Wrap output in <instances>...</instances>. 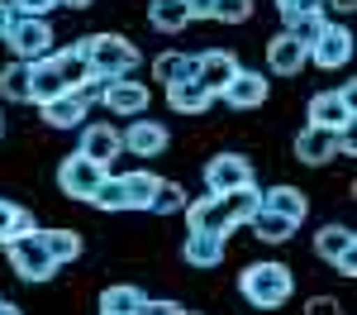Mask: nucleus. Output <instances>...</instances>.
<instances>
[{
	"label": "nucleus",
	"mask_w": 357,
	"mask_h": 315,
	"mask_svg": "<svg viewBox=\"0 0 357 315\" xmlns=\"http://www.w3.org/2000/svg\"><path fill=\"white\" fill-rule=\"evenodd\" d=\"M15 210H20L15 200L0 196V244H5V239H10V229H15Z\"/></svg>",
	"instance_id": "nucleus-39"
},
{
	"label": "nucleus",
	"mask_w": 357,
	"mask_h": 315,
	"mask_svg": "<svg viewBox=\"0 0 357 315\" xmlns=\"http://www.w3.org/2000/svg\"><path fill=\"white\" fill-rule=\"evenodd\" d=\"M333 139H338V134L319 129V124H305L291 148H296V158H301L305 168H324V163H333Z\"/></svg>",
	"instance_id": "nucleus-21"
},
{
	"label": "nucleus",
	"mask_w": 357,
	"mask_h": 315,
	"mask_svg": "<svg viewBox=\"0 0 357 315\" xmlns=\"http://www.w3.org/2000/svg\"><path fill=\"white\" fill-rule=\"evenodd\" d=\"M329 10H333V15H353L357 0H324V15H329Z\"/></svg>",
	"instance_id": "nucleus-41"
},
{
	"label": "nucleus",
	"mask_w": 357,
	"mask_h": 315,
	"mask_svg": "<svg viewBox=\"0 0 357 315\" xmlns=\"http://www.w3.org/2000/svg\"><path fill=\"white\" fill-rule=\"evenodd\" d=\"M0 315H24V306H15V301H5V296H0Z\"/></svg>",
	"instance_id": "nucleus-43"
},
{
	"label": "nucleus",
	"mask_w": 357,
	"mask_h": 315,
	"mask_svg": "<svg viewBox=\"0 0 357 315\" xmlns=\"http://www.w3.org/2000/svg\"><path fill=\"white\" fill-rule=\"evenodd\" d=\"M224 205H229V215H234V229L248 225L252 210L262 205V186H257V182H252V186H234V191H224Z\"/></svg>",
	"instance_id": "nucleus-30"
},
{
	"label": "nucleus",
	"mask_w": 357,
	"mask_h": 315,
	"mask_svg": "<svg viewBox=\"0 0 357 315\" xmlns=\"http://www.w3.org/2000/svg\"><path fill=\"white\" fill-rule=\"evenodd\" d=\"M86 110H91V105L82 101V91H62V96H53V101L38 105V115H43L48 129H82Z\"/></svg>",
	"instance_id": "nucleus-18"
},
{
	"label": "nucleus",
	"mask_w": 357,
	"mask_h": 315,
	"mask_svg": "<svg viewBox=\"0 0 357 315\" xmlns=\"http://www.w3.org/2000/svg\"><path fill=\"white\" fill-rule=\"evenodd\" d=\"M301 315H343V306H338V296H310Z\"/></svg>",
	"instance_id": "nucleus-37"
},
{
	"label": "nucleus",
	"mask_w": 357,
	"mask_h": 315,
	"mask_svg": "<svg viewBox=\"0 0 357 315\" xmlns=\"http://www.w3.org/2000/svg\"><path fill=\"white\" fill-rule=\"evenodd\" d=\"M33 229H38L33 210H29V205H20V210H15V229H10V239H20V234H33ZM10 239H5V244H10Z\"/></svg>",
	"instance_id": "nucleus-38"
},
{
	"label": "nucleus",
	"mask_w": 357,
	"mask_h": 315,
	"mask_svg": "<svg viewBox=\"0 0 357 315\" xmlns=\"http://www.w3.org/2000/svg\"><path fill=\"white\" fill-rule=\"evenodd\" d=\"M77 48L91 62V77L96 82H114V77H134L138 72V43H129L124 34H86L77 38Z\"/></svg>",
	"instance_id": "nucleus-2"
},
{
	"label": "nucleus",
	"mask_w": 357,
	"mask_h": 315,
	"mask_svg": "<svg viewBox=\"0 0 357 315\" xmlns=\"http://www.w3.org/2000/svg\"><path fill=\"white\" fill-rule=\"evenodd\" d=\"M220 96L229 101V105H234V110H257V105H267V96H272V82H267V72H248V67H238Z\"/></svg>",
	"instance_id": "nucleus-14"
},
{
	"label": "nucleus",
	"mask_w": 357,
	"mask_h": 315,
	"mask_svg": "<svg viewBox=\"0 0 357 315\" xmlns=\"http://www.w3.org/2000/svg\"><path fill=\"white\" fill-rule=\"evenodd\" d=\"M314 258L329 263L338 277H357V234H353V225H343V220L319 225L314 229Z\"/></svg>",
	"instance_id": "nucleus-5"
},
{
	"label": "nucleus",
	"mask_w": 357,
	"mask_h": 315,
	"mask_svg": "<svg viewBox=\"0 0 357 315\" xmlns=\"http://www.w3.org/2000/svg\"><path fill=\"white\" fill-rule=\"evenodd\" d=\"M305 67H310V53H305L286 29L267 38V77H301Z\"/></svg>",
	"instance_id": "nucleus-15"
},
{
	"label": "nucleus",
	"mask_w": 357,
	"mask_h": 315,
	"mask_svg": "<svg viewBox=\"0 0 357 315\" xmlns=\"http://www.w3.org/2000/svg\"><path fill=\"white\" fill-rule=\"evenodd\" d=\"M10 15H24V20H48V10H57V0H5Z\"/></svg>",
	"instance_id": "nucleus-35"
},
{
	"label": "nucleus",
	"mask_w": 357,
	"mask_h": 315,
	"mask_svg": "<svg viewBox=\"0 0 357 315\" xmlns=\"http://www.w3.org/2000/svg\"><path fill=\"white\" fill-rule=\"evenodd\" d=\"M195 57V82L205 86L210 96H220L224 86H229V77L238 72V57L229 53V48H205V53H191Z\"/></svg>",
	"instance_id": "nucleus-16"
},
{
	"label": "nucleus",
	"mask_w": 357,
	"mask_h": 315,
	"mask_svg": "<svg viewBox=\"0 0 357 315\" xmlns=\"http://www.w3.org/2000/svg\"><path fill=\"white\" fill-rule=\"evenodd\" d=\"M0 101L10 105H29V62H5L0 67Z\"/></svg>",
	"instance_id": "nucleus-28"
},
{
	"label": "nucleus",
	"mask_w": 357,
	"mask_h": 315,
	"mask_svg": "<svg viewBox=\"0 0 357 315\" xmlns=\"http://www.w3.org/2000/svg\"><path fill=\"white\" fill-rule=\"evenodd\" d=\"M238 296L257 311H281L291 296H296V272L291 263H276V258H262V263H248L238 272Z\"/></svg>",
	"instance_id": "nucleus-1"
},
{
	"label": "nucleus",
	"mask_w": 357,
	"mask_h": 315,
	"mask_svg": "<svg viewBox=\"0 0 357 315\" xmlns=\"http://www.w3.org/2000/svg\"><path fill=\"white\" fill-rule=\"evenodd\" d=\"M200 177H205V191H210V196H224V191H234V186H252V182H257V172H252V163H248L243 153H215V158L200 168Z\"/></svg>",
	"instance_id": "nucleus-9"
},
{
	"label": "nucleus",
	"mask_w": 357,
	"mask_h": 315,
	"mask_svg": "<svg viewBox=\"0 0 357 315\" xmlns=\"http://www.w3.org/2000/svg\"><path fill=\"white\" fill-rule=\"evenodd\" d=\"M310 62H314L319 72H338V67H348V62H353V29L338 24V20H329L324 34L310 43Z\"/></svg>",
	"instance_id": "nucleus-11"
},
{
	"label": "nucleus",
	"mask_w": 357,
	"mask_h": 315,
	"mask_svg": "<svg viewBox=\"0 0 357 315\" xmlns=\"http://www.w3.org/2000/svg\"><path fill=\"white\" fill-rule=\"evenodd\" d=\"M110 177V168H100L96 158H86V153H67L62 163H57V186H62V196L72 200H86L91 205V196L100 191V182Z\"/></svg>",
	"instance_id": "nucleus-8"
},
{
	"label": "nucleus",
	"mask_w": 357,
	"mask_h": 315,
	"mask_svg": "<svg viewBox=\"0 0 357 315\" xmlns=\"http://www.w3.org/2000/svg\"><path fill=\"white\" fill-rule=\"evenodd\" d=\"M100 105L114 119H138V115H148V105H153V91L143 82H134V77H114L100 91Z\"/></svg>",
	"instance_id": "nucleus-10"
},
{
	"label": "nucleus",
	"mask_w": 357,
	"mask_h": 315,
	"mask_svg": "<svg viewBox=\"0 0 357 315\" xmlns=\"http://www.w3.org/2000/svg\"><path fill=\"white\" fill-rule=\"evenodd\" d=\"M186 186L181 182H158V191H153V200H148V210L153 215H176V210H186Z\"/></svg>",
	"instance_id": "nucleus-31"
},
{
	"label": "nucleus",
	"mask_w": 357,
	"mask_h": 315,
	"mask_svg": "<svg viewBox=\"0 0 357 315\" xmlns=\"http://www.w3.org/2000/svg\"><path fill=\"white\" fill-rule=\"evenodd\" d=\"M57 5H67V10H91L96 0H57Z\"/></svg>",
	"instance_id": "nucleus-44"
},
{
	"label": "nucleus",
	"mask_w": 357,
	"mask_h": 315,
	"mask_svg": "<svg viewBox=\"0 0 357 315\" xmlns=\"http://www.w3.org/2000/svg\"><path fill=\"white\" fill-rule=\"evenodd\" d=\"M276 15H281V29L291 24V20H301V15H310V10H324V0H272Z\"/></svg>",
	"instance_id": "nucleus-34"
},
{
	"label": "nucleus",
	"mask_w": 357,
	"mask_h": 315,
	"mask_svg": "<svg viewBox=\"0 0 357 315\" xmlns=\"http://www.w3.org/2000/svg\"><path fill=\"white\" fill-rule=\"evenodd\" d=\"M162 91H167V105H172L176 115H205L210 105H215V96L195 82V77H186V82H172V86H162Z\"/></svg>",
	"instance_id": "nucleus-22"
},
{
	"label": "nucleus",
	"mask_w": 357,
	"mask_h": 315,
	"mask_svg": "<svg viewBox=\"0 0 357 315\" xmlns=\"http://www.w3.org/2000/svg\"><path fill=\"white\" fill-rule=\"evenodd\" d=\"M229 254V239L224 234H186V244H181V258H186V268H200V272H215Z\"/></svg>",
	"instance_id": "nucleus-19"
},
{
	"label": "nucleus",
	"mask_w": 357,
	"mask_h": 315,
	"mask_svg": "<svg viewBox=\"0 0 357 315\" xmlns=\"http://www.w3.org/2000/svg\"><path fill=\"white\" fill-rule=\"evenodd\" d=\"M248 229H252V239H262V244H286L291 234H296V225L291 220H281V215H272V210H252V220H248Z\"/></svg>",
	"instance_id": "nucleus-29"
},
{
	"label": "nucleus",
	"mask_w": 357,
	"mask_h": 315,
	"mask_svg": "<svg viewBox=\"0 0 357 315\" xmlns=\"http://www.w3.org/2000/svg\"><path fill=\"white\" fill-rule=\"evenodd\" d=\"M38 239H43V249H48V258H53L57 268H67V263H77V258L86 254V244H82V234L77 229H38Z\"/></svg>",
	"instance_id": "nucleus-25"
},
{
	"label": "nucleus",
	"mask_w": 357,
	"mask_h": 315,
	"mask_svg": "<svg viewBox=\"0 0 357 315\" xmlns=\"http://www.w3.org/2000/svg\"><path fill=\"white\" fill-rule=\"evenodd\" d=\"M53 67H57V77H62V86L67 91H77V86L91 82V62H86V53L77 48V43H67V48H53Z\"/></svg>",
	"instance_id": "nucleus-24"
},
{
	"label": "nucleus",
	"mask_w": 357,
	"mask_h": 315,
	"mask_svg": "<svg viewBox=\"0 0 357 315\" xmlns=\"http://www.w3.org/2000/svg\"><path fill=\"white\" fill-rule=\"evenodd\" d=\"M5 43H10V57L15 62H38V57H48L57 48V34L48 20H24V15H15L10 29H5Z\"/></svg>",
	"instance_id": "nucleus-7"
},
{
	"label": "nucleus",
	"mask_w": 357,
	"mask_h": 315,
	"mask_svg": "<svg viewBox=\"0 0 357 315\" xmlns=\"http://www.w3.org/2000/svg\"><path fill=\"white\" fill-rule=\"evenodd\" d=\"M310 124L329 129V134H353V119H357V82H343L338 91H314L310 96Z\"/></svg>",
	"instance_id": "nucleus-4"
},
{
	"label": "nucleus",
	"mask_w": 357,
	"mask_h": 315,
	"mask_svg": "<svg viewBox=\"0 0 357 315\" xmlns=\"http://www.w3.org/2000/svg\"><path fill=\"white\" fill-rule=\"evenodd\" d=\"M324 24H329V15H324V10H310V15H301V20H291V24H286V34H291L305 53H310V43L324 34Z\"/></svg>",
	"instance_id": "nucleus-32"
},
{
	"label": "nucleus",
	"mask_w": 357,
	"mask_h": 315,
	"mask_svg": "<svg viewBox=\"0 0 357 315\" xmlns=\"http://www.w3.org/2000/svg\"><path fill=\"white\" fill-rule=\"evenodd\" d=\"M215 24H248L252 20V0H215Z\"/></svg>",
	"instance_id": "nucleus-33"
},
{
	"label": "nucleus",
	"mask_w": 357,
	"mask_h": 315,
	"mask_svg": "<svg viewBox=\"0 0 357 315\" xmlns=\"http://www.w3.org/2000/svg\"><path fill=\"white\" fill-rule=\"evenodd\" d=\"M148 24L158 29V34H181V29L191 24V15H186L181 0H153L148 5Z\"/></svg>",
	"instance_id": "nucleus-27"
},
{
	"label": "nucleus",
	"mask_w": 357,
	"mask_h": 315,
	"mask_svg": "<svg viewBox=\"0 0 357 315\" xmlns=\"http://www.w3.org/2000/svg\"><path fill=\"white\" fill-rule=\"evenodd\" d=\"M138 315H200V311H186L181 301H153V296H148V301H143V311H138Z\"/></svg>",
	"instance_id": "nucleus-36"
},
{
	"label": "nucleus",
	"mask_w": 357,
	"mask_h": 315,
	"mask_svg": "<svg viewBox=\"0 0 357 315\" xmlns=\"http://www.w3.org/2000/svg\"><path fill=\"white\" fill-rule=\"evenodd\" d=\"M77 153H86V158H96L100 168H110L114 158L124 153V148H119V129H114L110 119H96V124H82V143H77Z\"/></svg>",
	"instance_id": "nucleus-17"
},
{
	"label": "nucleus",
	"mask_w": 357,
	"mask_h": 315,
	"mask_svg": "<svg viewBox=\"0 0 357 315\" xmlns=\"http://www.w3.org/2000/svg\"><path fill=\"white\" fill-rule=\"evenodd\" d=\"M0 134H5V119H0Z\"/></svg>",
	"instance_id": "nucleus-45"
},
{
	"label": "nucleus",
	"mask_w": 357,
	"mask_h": 315,
	"mask_svg": "<svg viewBox=\"0 0 357 315\" xmlns=\"http://www.w3.org/2000/svg\"><path fill=\"white\" fill-rule=\"evenodd\" d=\"M5 258H10V268H15L20 282H53L57 272H62L53 258H48L43 239H38V229H33V234H20V239H10V244H5Z\"/></svg>",
	"instance_id": "nucleus-6"
},
{
	"label": "nucleus",
	"mask_w": 357,
	"mask_h": 315,
	"mask_svg": "<svg viewBox=\"0 0 357 315\" xmlns=\"http://www.w3.org/2000/svg\"><path fill=\"white\" fill-rule=\"evenodd\" d=\"M186 234H224L229 239V229H234V215H229V205H224V196H191L186 200Z\"/></svg>",
	"instance_id": "nucleus-12"
},
{
	"label": "nucleus",
	"mask_w": 357,
	"mask_h": 315,
	"mask_svg": "<svg viewBox=\"0 0 357 315\" xmlns=\"http://www.w3.org/2000/svg\"><path fill=\"white\" fill-rule=\"evenodd\" d=\"M158 172L138 168V172H119V177H105L100 182V191L91 196V205L96 210H148V200H153V191H158Z\"/></svg>",
	"instance_id": "nucleus-3"
},
{
	"label": "nucleus",
	"mask_w": 357,
	"mask_h": 315,
	"mask_svg": "<svg viewBox=\"0 0 357 315\" xmlns=\"http://www.w3.org/2000/svg\"><path fill=\"white\" fill-rule=\"evenodd\" d=\"M10 20H15V15H10V5L0 0V43H5V29H10Z\"/></svg>",
	"instance_id": "nucleus-42"
},
{
	"label": "nucleus",
	"mask_w": 357,
	"mask_h": 315,
	"mask_svg": "<svg viewBox=\"0 0 357 315\" xmlns=\"http://www.w3.org/2000/svg\"><path fill=\"white\" fill-rule=\"evenodd\" d=\"M153 77H158L162 86L186 82V77H195V57H191V53H176V48H167V53L153 57Z\"/></svg>",
	"instance_id": "nucleus-26"
},
{
	"label": "nucleus",
	"mask_w": 357,
	"mask_h": 315,
	"mask_svg": "<svg viewBox=\"0 0 357 315\" xmlns=\"http://www.w3.org/2000/svg\"><path fill=\"white\" fill-rule=\"evenodd\" d=\"M262 210H272V215H281V220H291V225L301 229L305 215H310V196H305L301 186L281 182V186H272V191H262Z\"/></svg>",
	"instance_id": "nucleus-20"
},
{
	"label": "nucleus",
	"mask_w": 357,
	"mask_h": 315,
	"mask_svg": "<svg viewBox=\"0 0 357 315\" xmlns=\"http://www.w3.org/2000/svg\"><path fill=\"white\" fill-rule=\"evenodd\" d=\"M181 5H186L191 20H210V15H215V0H181Z\"/></svg>",
	"instance_id": "nucleus-40"
},
{
	"label": "nucleus",
	"mask_w": 357,
	"mask_h": 315,
	"mask_svg": "<svg viewBox=\"0 0 357 315\" xmlns=\"http://www.w3.org/2000/svg\"><path fill=\"white\" fill-rule=\"evenodd\" d=\"M167 143H172V129H167L162 119H129V129L119 134V148L124 153H134V158H162Z\"/></svg>",
	"instance_id": "nucleus-13"
},
{
	"label": "nucleus",
	"mask_w": 357,
	"mask_h": 315,
	"mask_svg": "<svg viewBox=\"0 0 357 315\" xmlns=\"http://www.w3.org/2000/svg\"><path fill=\"white\" fill-rule=\"evenodd\" d=\"M143 301H148V291H143V286L114 282V286L100 291V306H96V311H100V315H138V311H143Z\"/></svg>",
	"instance_id": "nucleus-23"
}]
</instances>
